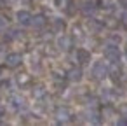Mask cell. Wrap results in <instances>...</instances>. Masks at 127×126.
<instances>
[{
    "label": "cell",
    "mask_w": 127,
    "mask_h": 126,
    "mask_svg": "<svg viewBox=\"0 0 127 126\" xmlns=\"http://www.w3.org/2000/svg\"><path fill=\"white\" fill-rule=\"evenodd\" d=\"M2 72H4V68H2V67H0V75H2Z\"/></svg>",
    "instance_id": "cell-27"
},
{
    "label": "cell",
    "mask_w": 127,
    "mask_h": 126,
    "mask_svg": "<svg viewBox=\"0 0 127 126\" xmlns=\"http://www.w3.org/2000/svg\"><path fill=\"white\" fill-rule=\"evenodd\" d=\"M99 4H101V7L110 9V7H113V0H99Z\"/></svg>",
    "instance_id": "cell-16"
},
{
    "label": "cell",
    "mask_w": 127,
    "mask_h": 126,
    "mask_svg": "<svg viewBox=\"0 0 127 126\" xmlns=\"http://www.w3.org/2000/svg\"><path fill=\"white\" fill-rule=\"evenodd\" d=\"M122 23H124V25H125V26H127V12H125V14H124V16H122Z\"/></svg>",
    "instance_id": "cell-23"
},
{
    "label": "cell",
    "mask_w": 127,
    "mask_h": 126,
    "mask_svg": "<svg viewBox=\"0 0 127 126\" xmlns=\"http://www.w3.org/2000/svg\"><path fill=\"white\" fill-rule=\"evenodd\" d=\"M73 33H75V37H82V30H80V26H73Z\"/></svg>",
    "instance_id": "cell-20"
},
{
    "label": "cell",
    "mask_w": 127,
    "mask_h": 126,
    "mask_svg": "<svg viewBox=\"0 0 127 126\" xmlns=\"http://www.w3.org/2000/svg\"><path fill=\"white\" fill-rule=\"evenodd\" d=\"M21 63H23V56H21L19 53H11V54L5 56V65H7L9 68H16V67H19Z\"/></svg>",
    "instance_id": "cell-4"
},
{
    "label": "cell",
    "mask_w": 127,
    "mask_h": 126,
    "mask_svg": "<svg viewBox=\"0 0 127 126\" xmlns=\"http://www.w3.org/2000/svg\"><path fill=\"white\" fill-rule=\"evenodd\" d=\"M82 68H78V67H73V68H70L68 70V74H66V77H68V81H71V82H78V81H82Z\"/></svg>",
    "instance_id": "cell-7"
},
{
    "label": "cell",
    "mask_w": 127,
    "mask_h": 126,
    "mask_svg": "<svg viewBox=\"0 0 127 126\" xmlns=\"http://www.w3.org/2000/svg\"><path fill=\"white\" fill-rule=\"evenodd\" d=\"M77 61L82 63V65H87L91 61V53L85 51V49H78L77 51Z\"/></svg>",
    "instance_id": "cell-9"
},
{
    "label": "cell",
    "mask_w": 127,
    "mask_h": 126,
    "mask_svg": "<svg viewBox=\"0 0 127 126\" xmlns=\"http://www.w3.org/2000/svg\"><path fill=\"white\" fill-rule=\"evenodd\" d=\"M108 75V67L104 61H97L94 67H92V77L96 81H103L104 77Z\"/></svg>",
    "instance_id": "cell-2"
},
{
    "label": "cell",
    "mask_w": 127,
    "mask_h": 126,
    "mask_svg": "<svg viewBox=\"0 0 127 126\" xmlns=\"http://www.w3.org/2000/svg\"><path fill=\"white\" fill-rule=\"evenodd\" d=\"M118 112L124 116V117H127V103H124V105H120V109H118Z\"/></svg>",
    "instance_id": "cell-17"
},
{
    "label": "cell",
    "mask_w": 127,
    "mask_h": 126,
    "mask_svg": "<svg viewBox=\"0 0 127 126\" xmlns=\"http://www.w3.org/2000/svg\"><path fill=\"white\" fill-rule=\"evenodd\" d=\"M4 114H5V109H4V107H0V117H4Z\"/></svg>",
    "instance_id": "cell-25"
},
{
    "label": "cell",
    "mask_w": 127,
    "mask_h": 126,
    "mask_svg": "<svg viewBox=\"0 0 127 126\" xmlns=\"http://www.w3.org/2000/svg\"><path fill=\"white\" fill-rule=\"evenodd\" d=\"M45 23H47L45 16H44V14H37L35 18L32 16V23H30V25H33L35 28H44V26H45Z\"/></svg>",
    "instance_id": "cell-10"
},
{
    "label": "cell",
    "mask_w": 127,
    "mask_h": 126,
    "mask_svg": "<svg viewBox=\"0 0 127 126\" xmlns=\"http://www.w3.org/2000/svg\"><path fill=\"white\" fill-rule=\"evenodd\" d=\"M9 103H11V107H12L14 110H21V109H25L26 100H25L23 96H19V95H12V96L9 98Z\"/></svg>",
    "instance_id": "cell-5"
},
{
    "label": "cell",
    "mask_w": 127,
    "mask_h": 126,
    "mask_svg": "<svg viewBox=\"0 0 127 126\" xmlns=\"http://www.w3.org/2000/svg\"><path fill=\"white\" fill-rule=\"evenodd\" d=\"M54 117H56V123L66 124V123H70L73 119V114H71V110L68 107H58L56 112H54Z\"/></svg>",
    "instance_id": "cell-1"
},
{
    "label": "cell",
    "mask_w": 127,
    "mask_h": 126,
    "mask_svg": "<svg viewBox=\"0 0 127 126\" xmlns=\"http://www.w3.org/2000/svg\"><path fill=\"white\" fill-rule=\"evenodd\" d=\"M54 30L56 32H63L64 30V21L63 19H54Z\"/></svg>",
    "instance_id": "cell-14"
},
{
    "label": "cell",
    "mask_w": 127,
    "mask_h": 126,
    "mask_svg": "<svg viewBox=\"0 0 127 126\" xmlns=\"http://www.w3.org/2000/svg\"><path fill=\"white\" fill-rule=\"evenodd\" d=\"M94 11H96V7H94V4H92V2H85V4L82 5V12H84L85 16L94 14Z\"/></svg>",
    "instance_id": "cell-12"
},
{
    "label": "cell",
    "mask_w": 127,
    "mask_h": 126,
    "mask_svg": "<svg viewBox=\"0 0 127 126\" xmlns=\"http://www.w3.org/2000/svg\"><path fill=\"white\" fill-rule=\"evenodd\" d=\"M33 96H35V98H44V96H45V86H42V84L35 86V88H33Z\"/></svg>",
    "instance_id": "cell-13"
},
{
    "label": "cell",
    "mask_w": 127,
    "mask_h": 126,
    "mask_svg": "<svg viewBox=\"0 0 127 126\" xmlns=\"http://www.w3.org/2000/svg\"><path fill=\"white\" fill-rule=\"evenodd\" d=\"M125 51H127V46H125Z\"/></svg>",
    "instance_id": "cell-29"
},
{
    "label": "cell",
    "mask_w": 127,
    "mask_h": 126,
    "mask_svg": "<svg viewBox=\"0 0 127 126\" xmlns=\"http://www.w3.org/2000/svg\"><path fill=\"white\" fill-rule=\"evenodd\" d=\"M16 19H18V23H21V25H30V23H32V14H30L28 11H19V12L16 14Z\"/></svg>",
    "instance_id": "cell-8"
},
{
    "label": "cell",
    "mask_w": 127,
    "mask_h": 126,
    "mask_svg": "<svg viewBox=\"0 0 127 126\" xmlns=\"http://www.w3.org/2000/svg\"><path fill=\"white\" fill-rule=\"evenodd\" d=\"M75 2H73V0H70V2H68V14H73L75 12Z\"/></svg>",
    "instance_id": "cell-18"
},
{
    "label": "cell",
    "mask_w": 127,
    "mask_h": 126,
    "mask_svg": "<svg viewBox=\"0 0 127 126\" xmlns=\"http://www.w3.org/2000/svg\"><path fill=\"white\" fill-rule=\"evenodd\" d=\"M120 5H122L124 9H127V0H120Z\"/></svg>",
    "instance_id": "cell-24"
},
{
    "label": "cell",
    "mask_w": 127,
    "mask_h": 126,
    "mask_svg": "<svg viewBox=\"0 0 127 126\" xmlns=\"http://www.w3.org/2000/svg\"><path fill=\"white\" fill-rule=\"evenodd\" d=\"M104 56H106V60L111 61V63H118V61H120V53H118V47H117V46H108V47L104 49Z\"/></svg>",
    "instance_id": "cell-3"
},
{
    "label": "cell",
    "mask_w": 127,
    "mask_h": 126,
    "mask_svg": "<svg viewBox=\"0 0 127 126\" xmlns=\"http://www.w3.org/2000/svg\"><path fill=\"white\" fill-rule=\"evenodd\" d=\"M117 124H118V126H127V117H124V116H122V119H118V121H117Z\"/></svg>",
    "instance_id": "cell-21"
},
{
    "label": "cell",
    "mask_w": 127,
    "mask_h": 126,
    "mask_svg": "<svg viewBox=\"0 0 127 126\" xmlns=\"http://www.w3.org/2000/svg\"><path fill=\"white\" fill-rule=\"evenodd\" d=\"M101 26H103V25H101V23H97V21H94V19H91V21H89V28H91L92 32L101 30Z\"/></svg>",
    "instance_id": "cell-15"
},
{
    "label": "cell",
    "mask_w": 127,
    "mask_h": 126,
    "mask_svg": "<svg viewBox=\"0 0 127 126\" xmlns=\"http://www.w3.org/2000/svg\"><path fill=\"white\" fill-rule=\"evenodd\" d=\"M108 26H117V21H115V18H106V21H104Z\"/></svg>",
    "instance_id": "cell-19"
},
{
    "label": "cell",
    "mask_w": 127,
    "mask_h": 126,
    "mask_svg": "<svg viewBox=\"0 0 127 126\" xmlns=\"http://www.w3.org/2000/svg\"><path fill=\"white\" fill-rule=\"evenodd\" d=\"M54 2H56V5H59V4H61V0H54Z\"/></svg>",
    "instance_id": "cell-26"
},
{
    "label": "cell",
    "mask_w": 127,
    "mask_h": 126,
    "mask_svg": "<svg viewBox=\"0 0 127 126\" xmlns=\"http://www.w3.org/2000/svg\"><path fill=\"white\" fill-rule=\"evenodd\" d=\"M16 82L23 88V86H28V84L32 82V77H30L28 74H25V72H23V74H18V75H16Z\"/></svg>",
    "instance_id": "cell-11"
},
{
    "label": "cell",
    "mask_w": 127,
    "mask_h": 126,
    "mask_svg": "<svg viewBox=\"0 0 127 126\" xmlns=\"http://www.w3.org/2000/svg\"><path fill=\"white\" fill-rule=\"evenodd\" d=\"M71 46H73V39H71V37H68V35H61V37L58 39V47H59L61 51H70Z\"/></svg>",
    "instance_id": "cell-6"
},
{
    "label": "cell",
    "mask_w": 127,
    "mask_h": 126,
    "mask_svg": "<svg viewBox=\"0 0 127 126\" xmlns=\"http://www.w3.org/2000/svg\"><path fill=\"white\" fill-rule=\"evenodd\" d=\"M7 25V21H5V18H2V16H0V28H4Z\"/></svg>",
    "instance_id": "cell-22"
},
{
    "label": "cell",
    "mask_w": 127,
    "mask_h": 126,
    "mask_svg": "<svg viewBox=\"0 0 127 126\" xmlns=\"http://www.w3.org/2000/svg\"><path fill=\"white\" fill-rule=\"evenodd\" d=\"M4 2H12V0H4Z\"/></svg>",
    "instance_id": "cell-28"
}]
</instances>
